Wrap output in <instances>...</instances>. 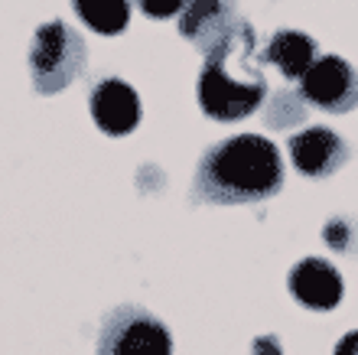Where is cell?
Here are the masks:
<instances>
[{
	"label": "cell",
	"mask_w": 358,
	"mask_h": 355,
	"mask_svg": "<svg viewBox=\"0 0 358 355\" xmlns=\"http://www.w3.org/2000/svg\"><path fill=\"white\" fill-rule=\"evenodd\" d=\"M287 287L300 307L320 309V313L336 309L342 303V293H345L342 274L326 258H303L287 277Z\"/></svg>",
	"instance_id": "obj_9"
},
{
	"label": "cell",
	"mask_w": 358,
	"mask_h": 355,
	"mask_svg": "<svg viewBox=\"0 0 358 355\" xmlns=\"http://www.w3.org/2000/svg\"><path fill=\"white\" fill-rule=\"evenodd\" d=\"M316 59H320L316 39L310 33H300V29H277L271 43L264 46V53H261V62L277 66V72L283 78H290V82H300Z\"/></svg>",
	"instance_id": "obj_10"
},
{
	"label": "cell",
	"mask_w": 358,
	"mask_h": 355,
	"mask_svg": "<svg viewBox=\"0 0 358 355\" xmlns=\"http://www.w3.org/2000/svg\"><path fill=\"white\" fill-rule=\"evenodd\" d=\"M94 355H173V336L147 307L121 303L101 319Z\"/></svg>",
	"instance_id": "obj_4"
},
{
	"label": "cell",
	"mask_w": 358,
	"mask_h": 355,
	"mask_svg": "<svg viewBox=\"0 0 358 355\" xmlns=\"http://www.w3.org/2000/svg\"><path fill=\"white\" fill-rule=\"evenodd\" d=\"M303 98H300V92L293 95V92H283V98L277 95L273 98V108L267 111V124L271 127H287V124H296V121H303Z\"/></svg>",
	"instance_id": "obj_12"
},
{
	"label": "cell",
	"mask_w": 358,
	"mask_h": 355,
	"mask_svg": "<svg viewBox=\"0 0 358 355\" xmlns=\"http://www.w3.org/2000/svg\"><path fill=\"white\" fill-rule=\"evenodd\" d=\"M257 36L248 20H238L218 46L206 53L199 72V108L222 124L245 121L264 104L271 85L257 62Z\"/></svg>",
	"instance_id": "obj_2"
},
{
	"label": "cell",
	"mask_w": 358,
	"mask_h": 355,
	"mask_svg": "<svg viewBox=\"0 0 358 355\" xmlns=\"http://www.w3.org/2000/svg\"><path fill=\"white\" fill-rule=\"evenodd\" d=\"M322 238H326V244L336 248V251L352 254L355 251V242H358V228L349 218H332V222H326V228H322Z\"/></svg>",
	"instance_id": "obj_13"
},
{
	"label": "cell",
	"mask_w": 358,
	"mask_h": 355,
	"mask_svg": "<svg viewBox=\"0 0 358 355\" xmlns=\"http://www.w3.org/2000/svg\"><path fill=\"white\" fill-rule=\"evenodd\" d=\"M141 7L143 17L150 20H170V17H179V10L186 7V0H134Z\"/></svg>",
	"instance_id": "obj_14"
},
{
	"label": "cell",
	"mask_w": 358,
	"mask_h": 355,
	"mask_svg": "<svg viewBox=\"0 0 358 355\" xmlns=\"http://www.w3.org/2000/svg\"><path fill=\"white\" fill-rule=\"evenodd\" d=\"M251 355H283V346L277 336H257L251 342Z\"/></svg>",
	"instance_id": "obj_15"
},
{
	"label": "cell",
	"mask_w": 358,
	"mask_h": 355,
	"mask_svg": "<svg viewBox=\"0 0 358 355\" xmlns=\"http://www.w3.org/2000/svg\"><path fill=\"white\" fill-rule=\"evenodd\" d=\"M300 98L326 114H345L358 104V72L349 59L320 56L300 78Z\"/></svg>",
	"instance_id": "obj_5"
},
{
	"label": "cell",
	"mask_w": 358,
	"mask_h": 355,
	"mask_svg": "<svg viewBox=\"0 0 358 355\" xmlns=\"http://www.w3.org/2000/svg\"><path fill=\"white\" fill-rule=\"evenodd\" d=\"M283 189V157L261 134H235L202 153L192 179V199L208 206L264 202Z\"/></svg>",
	"instance_id": "obj_1"
},
{
	"label": "cell",
	"mask_w": 358,
	"mask_h": 355,
	"mask_svg": "<svg viewBox=\"0 0 358 355\" xmlns=\"http://www.w3.org/2000/svg\"><path fill=\"white\" fill-rule=\"evenodd\" d=\"M94 124L111 137H124L141 124V98L134 92V85H127L124 78H101L92 88L88 98Z\"/></svg>",
	"instance_id": "obj_8"
},
{
	"label": "cell",
	"mask_w": 358,
	"mask_h": 355,
	"mask_svg": "<svg viewBox=\"0 0 358 355\" xmlns=\"http://www.w3.org/2000/svg\"><path fill=\"white\" fill-rule=\"evenodd\" d=\"M88 46L62 20H49L29 43V78L39 95H59L85 72Z\"/></svg>",
	"instance_id": "obj_3"
},
{
	"label": "cell",
	"mask_w": 358,
	"mask_h": 355,
	"mask_svg": "<svg viewBox=\"0 0 358 355\" xmlns=\"http://www.w3.org/2000/svg\"><path fill=\"white\" fill-rule=\"evenodd\" d=\"M238 20L235 0H186V7L179 10V33L206 56L235 29Z\"/></svg>",
	"instance_id": "obj_7"
},
{
	"label": "cell",
	"mask_w": 358,
	"mask_h": 355,
	"mask_svg": "<svg viewBox=\"0 0 358 355\" xmlns=\"http://www.w3.org/2000/svg\"><path fill=\"white\" fill-rule=\"evenodd\" d=\"M78 20L101 36H117L131 23L134 0H72Z\"/></svg>",
	"instance_id": "obj_11"
},
{
	"label": "cell",
	"mask_w": 358,
	"mask_h": 355,
	"mask_svg": "<svg viewBox=\"0 0 358 355\" xmlns=\"http://www.w3.org/2000/svg\"><path fill=\"white\" fill-rule=\"evenodd\" d=\"M332 355H358V329H352V333H345V336L336 342V349H332Z\"/></svg>",
	"instance_id": "obj_16"
},
{
	"label": "cell",
	"mask_w": 358,
	"mask_h": 355,
	"mask_svg": "<svg viewBox=\"0 0 358 355\" xmlns=\"http://www.w3.org/2000/svg\"><path fill=\"white\" fill-rule=\"evenodd\" d=\"M349 160V144L342 134H336L332 127H320L313 124L306 131L290 137V163L296 173L310 179H326L336 169L345 167Z\"/></svg>",
	"instance_id": "obj_6"
}]
</instances>
